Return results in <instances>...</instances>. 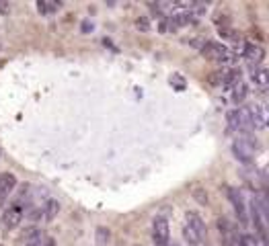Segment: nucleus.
Listing matches in <instances>:
<instances>
[{
	"instance_id": "nucleus-1",
	"label": "nucleus",
	"mask_w": 269,
	"mask_h": 246,
	"mask_svg": "<svg viewBox=\"0 0 269 246\" xmlns=\"http://www.w3.org/2000/svg\"><path fill=\"white\" fill-rule=\"evenodd\" d=\"M228 130L238 134V138H253V130L257 126V117L249 109H234L226 117Z\"/></svg>"
},
{
	"instance_id": "nucleus-2",
	"label": "nucleus",
	"mask_w": 269,
	"mask_h": 246,
	"mask_svg": "<svg viewBox=\"0 0 269 246\" xmlns=\"http://www.w3.org/2000/svg\"><path fill=\"white\" fill-rule=\"evenodd\" d=\"M205 222L201 220V215L195 211H187L185 213V224H183V236L187 240V244L191 246H199L205 240Z\"/></svg>"
},
{
	"instance_id": "nucleus-3",
	"label": "nucleus",
	"mask_w": 269,
	"mask_h": 246,
	"mask_svg": "<svg viewBox=\"0 0 269 246\" xmlns=\"http://www.w3.org/2000/svg\"><path fill=\"white\" fill-rule=\"evenodd\" d=\"M152 242L154 246H171V222L167 213H156L152 220Z\"/></svg>"
},
{
	"instance_id": "nucleus-4",
	"label": "nucleus",
	"mask_w": 269,
	"mask_h": 246,
	"mask_svg": "<svg viewBox=\"0 0 269 246\" xmlns=\"http://www.w3.org/2000/svg\"><path fill=\"white\" fill-rule=\"evenodd\" d=\"M216 230H218V236L224 246H243V234L238 232V228L228 218H218Z\"/></svg>"
},
{
	"instance_id": "nucleus-5",
	"label": "nucleus",
	"mask_w": 269,
	"mask_h": 246,
	"mask_svg": "<svg viewBox=\"0 0 269 246\" xmlns=\"http://www.w3.org/2000/svg\"><path fill=\"white\" fill-rule=\"evenodd\" d=\"M226 195H228V201H230V205H232V209H234V213H236V218L241 220L243 226H247L249 207H247V203H245L243 191L238 189V187H232V184H228V187H226Z\"/></svg>"
},
{
	"instance_id": "nucleus-6",
	"label": "nucleus",
	"mask_w": 269,
	"mask_h": 246,
	"mask_svg": "<svg viewBox=\"0 0 269 246\" xmlns=\"http://www.w3.org/2000/svg\"><path fill=\"white\" fill-rule=\"evenodd\" d=\"M232 154L241 162H251L255 158V140L253 138H236L232 144Z\"/></svg>"
},
{
	"instance_id": "nucleus-7",
	"label": "nucleus",
	"mask_w": 269,
	"mask_h": 246,
	"mask_svg": "<svg viewBox=\"0 0 269 246\" xmlns=\"http://www.w3.org/2000/svg\"><path fill=\"white\" fill-rule=\"evenodd\" d=\"M201 53H203V57H207L210 61H218V64H224V61H228V57H230V49L222 43H216V41L203 43Z\"/></svg>"
},
{
	"instance_id": "nucleus-8",
	"label": "nucleus",
	"mask_w": 269,
	"mask_h": 246,
	"mask_svg": "<svg viewBox=\"0 0 269 246\" xmlns=\"http://www.w3.org/2000/svg\"><path fill=\"white\" fill-rule=\"evenodd\" d=\"M15 187H17V176L13 172H3V174H0V209H3V205L9 201V197L15 191Z\"/></svg>"
},
{
	"instance_id": "nucleus-9",
	"label": "nucleus",
	"mask_w": 269,
	"mask_h": 246,
	"mask_svg": "<svg viewBox=\"0 0 269 246\" xmlns=\"http://www.w3.org/2000/svg\"><path fill=\"white\" fill-rule=\"evenodd\" d=\"M23 215H25V207L19 205V203H13L11 207H7L3 211V222L7 228H17L23 220Z\"/></svg>"
},
{
	"instance_id": "nucleus-10",
	"label": "nucleus",
	"mask_w": 269,
	"mask_h": 246,
	"mask_svg": "<svg viewBox=\"0 0 269 246\" xmlns=\"http://www.w3.org/2000/svg\"><path fill=\"white\" fill-rule=\"evenodd\" d=\"M243 47H245V49H243V55H245V59L249 61V64H251V66H261V61H263V57H265V49H263L261 45L253 43V41H247Z\"/></svg>"
},
{
	"instance_id": "nucleus-11",
	"label": "nucleus",
	"mask_w": 269,
	"mask_h": 246,
	"mask_svg": "<svg viewBox=\"0 0 269 246\" xmlns=\"http://www.w3.org/2000/svg\"><path fill=\"white\" fill-rule=\"evenodd\" d=\"M251 82L259 88H267L269 86V68L265 66H253L251 70Z\"/></svg>"
},
{
	"instance_id": "nucleus-12",
	"label": "nucleus",
	"mask_w": 269,
	"mask_h": 246,
	"mask_svg": "<svg viewBox=\"0 0 269 246\" xmlns=\"http://www.w3.org/2000/svg\"><path fill=\"white\" fill-rule=\"evenodd\" d=\"M41 213H43V218H45L47 222L56 220L58 213H60V203H58L56 199H47L45 205H43V209H41Z\"/></svg>"
},
{
	"instance_id": "nucleus-13",
	"label": "nucleus",
	"mask_w": 269,
	"mask_h": 246,
	"mask_svg": "<svg viewBox=\"0 0 269 246\" xmlns=\"http://www.w3.org/2000/svg\"><path fill=\"white\" fill-rule=\"evenodd\" d=\"M27 246H56V242H53V238H49L45 234H39L31 240H27Z\"/></svg>"
},
{
	"instance_id": "nucleus-14",
	"label": "nucleus",
	"mask_w": 269,
	"mask_h": 246,
	"mask_svg": "<svg viewBox=\"0 0 269 246\" xmlns=\"http://www.w3.org/2000/svg\"><path fill=\"white\" fill-rule=\"evenodd\" d=\"M245 95H247V86L243 84V80H238L234 84V101H241Z\"/></svg>"
},
{
	"instance_id": "nucleus-15",
	"label": "nucleus",
	"mask_w": 269,
	"mask_h": 246,
	"mask_svg": "<svg viewBox=\"0 0 269 246\" xmlns=\"http://www.w3.org/2000/svg\"><path fill=\"white\" fill-rule=\"evenodd\" d=\"M107 240H109V230L107 228H99L97 230V242H99V246H105Z\"/></svg>"
},
{
	"instance_id": "nucleus-16",
	"label": "nucleus",
	"mask_w": 269,
	"mask_h": 246,
	"mask_svg": "<svg viewBox=\"0 0 269 246\" xmlns=\"http://www.w3.org/2000/svg\"><path fill=\"white\" fill-rule=\"evenodd\" d=\"M195 199H197L199 203H207V199H205V193H203V191H195Z\"/></svg>"
},
{
	"instance_id": "nucleus-17",
	"label": "nucleus",
	"mask_w": 269,
	"mask_h": 246,
	"mask_svg": "<svg viewBox=\"0 0 269 246\" xmlns=\"http://www.w3.org/2000/svg\"><path fill=\"white\" fill-rule=\"evenodd\" d=\"M9 11V5H0V13H7Z\"/></svg>"
}]
</instances>
